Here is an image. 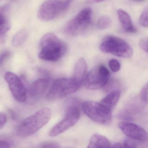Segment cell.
<instances>
[{
	"label": "cell",
	"instance_id": "cell-31",
	"mask_svg": "<svg viewBox=\"0 0 148 148\" xmlns=\"http://www.w3.org/2000/svg\"><path fill=\"white\" fill-rule=\"evenodd\" d=\"M111 147H113V148H123V145L119 143H115L113 145H111Z\"/></svg>",
	"mask_w": 148,
	"mask_h": 148
},
{
	"label": "cell",
	"instance_id": "cell-15",
	"mask_svg": "<svg viewBox=\"0 0 148 148\" xmlns=\"http://www.w3.org/2000/svg\"><path fill=\"white\" fill-rule=\"evenodd\" d=\"M111 146L110 142L106 137L99 134H95L91 137L87 147L89 148H109L111 147Z\"/></svg>",
	"mask_w": 148,
	"mask_h": 148
},
{
	"label": "cell",
	"instance_id": "cell-25",
	"mask_svg": "<svg viewBox=\"0 0 148 148\" xmlns=\"http://www.w3.org/2000/svg\"><path fill=\"white\" fill-rule=\"evenodd\" d=\"M131 138L125 139L123 143V147H129V148H137V145L134 141H132Z\"/></svg>",
	"mask_w": 148,
	"mask_h": 148
},
{
	"label": "cell",
	"instance_id": "cell-9",
	"mask_svg": "<svg viewBox=\"0 0 148 148\" xmlns=\"http://www.w3.org/2000/svg\"><path fill=\"white\" fill-rule=\"evenodd\" d=\"M66 10L64 0H47L40 7L38 16L43 21H50Z\"/></svg>",
	"mask_w": 148,
	"mask_h": 148
},
{
	"label": "cell",
	"instance_id": "cell-2",
	"mask_svg": "<svg viewBox=\"0 0 148 148\" xmlns=\"http://www.w3.org/2000/svg\"><path fill=\"white\" fill-rule=\"evenodd\" d=\"M40 58L48 61H57L64 54L65 47L60 39L52 33L44 35L40 42Z\"/></svg>",
	"mask_w": 148,
	"mask_h": 148
},
{
	"label": "cell",
	"instance_id": "cell-8",
	"mask_svg": "<svg viewBox=\"0 0 148 148\" xmlns=\"http://www.w3.org/2000/svg\"><path fill=\"white\" fill-rule=\"evenodd\" d=\"M110 73L103 65L100 64L93 67L87 73L84 84L90 90L100 89L105 86L110 79Z\"/></svg>",
	"mask_w": 148,
	"mask_h": 148
},
{
	"label": "cell",
	"instance_id": "cell-30",
	"mask_svg": "<svg viewBox=\"0 0 148 148\" xmlns=\"http://www.w3.org/2000/svg\"><path fill=\"white\" fill-rule=\"evenodd\" d=\"M73 1V0H64V4L66 10L70 5L71 3Z\"/></svg>",
	"mask_w": 148,
	"mask_h": 148
},
{
	"label": "cell",
	"instance_id": "cell-27",
	"mask_svg": "<svg viewBox=\"0 0 148 148\" xmlns=\"http://www.w3.org/2000/svg\"><path fill=\"white\" fill-rule=\"evenodd\" d=\"M10 55V52L8 51H5L1 53V57H0V65H1V66L2 65L3 63L8 58Z\"/></svg>",
	"mask_w": 148,
	"mask_h": 148
},
{
	"label": "cell",
	"instance_id": "cell-4",
	"mask_svg": "<svg viewBox=\"0 0 148 148\" xmlns=\"http://www.w3.org/2000/svg\"><path fill=\"white\" fill-rule=\"evenodd\" d=\"M80 118V111L77 100L72 99L68 104L66 114L63 119L56 124L51 129L48 135L54 137L74 126L78 122Z\"/></svg>",
	"mask_w": 148,
	"mask_h": 148
},
{
	"label": "cell",
	"instance_id": "cell-24",
	"mask_svg": "<svg viewBox=\"0 0 148 148\" xmlns=\"http://www.w3.org/2000/svg\"><path fill=\"white\" fill-rule=\"evenodd\" d=\"M12 145V142L8 139L1 138L0 140V148H10Z\"/></svg>",
	"mask_w": 148,
	"mask_h": 148
},
{
	"label": "cell",
	"instance_id": "cell-20",
	"mask_svg": "<svg viewBox=\"0 0 148 148\" xmlns=\"http://www.w3.org/2000/svg\"><path fill=\"white\" fill-rule=\"evenodd\" d=\"M139 24L142 26L148 28V7L143 11L139 19Z\"/></svg>",
	"mask_w": 148,
	"mask_h": 148
},
{
	"label": "cell",
	"instance_id": "cell-1",
	"mask_svg": "<svg viewBox=\"0 0 148 148\" xmlns=\"http://www.w3.org/2000/svg\"><path fill=\"white\" fill-rule=\"evenodd\" d=\"M51 116L50 109L47 107L41 108L20 123L16 129L17 134L21 138L33 135L49 122Z\"/></svg>",
	"mask_w": 148,
	"mask_h": 148
},
{
	"label": "cell",
	"instance_id": "cell-22",
	"mask_svg": "<svg viewBox=\"0 0 148 148\" xmlns=\"http://www.w3.org/2000/svg\"><path fill=\"white\" fill-rule=\"evenodd\" d=\"M140 97L143 102H148V83L144 86L141 91Z\"/></svg>",
	"mask_w": 148,
	"mask_h": 148
},
{
	"label": "cell",
	"instance_id": "cell-11",
	"mask_svg": "<svg viewBox=\"0 0 148 148\" xmlns=\"http://www.w3.org/2000/svg\"><path fill=\"white\" fill-rule=\"evenodd\" d=\"M119 129L129 138L139 141H148V133L143 128L133 123L122 122Z\"/></svg>",
	"mask_w": 148,
	"mask_h": 148
},
{
	"label": "cell",
	"instance_id": "cell-18",
	"mask_svg": "<svg viewBox=\"0 0 148 148\" xmlns=\"http://www.w3.org/2000/svg\"><path fill=\"white\" fill-rule=\"evenodd\" d=\"M10 24L8 19L4 14L1 13L0 16V35L1 40L5 37L10 29Z\"/></svg>",
	"mask_w": 148,
	"mask_h": 148
},
{
	"label": "cell",
	"instance_id": "cell-16",
	"mask_svg": "<svg viewBox=\"0 0 148 148\" xmlns=\"http://www.w3.org/2000/svg\"><path fill=\"white\" fill-rule=\"evenodd\" d=\"M120 97V92L119 90H115L110 92L100 101L103 105L110 110L117 103Z\"/></svg>",
	"mask_w": 148,
	"mask_h": 148
},
{
	"label": "cell",
	"instance_id": "cell-19",
	"mask_svg": "<svg viewBox=\"0 0 148 148\" xmlns=\"http://www.w3.org/2000/svg\"><path fill=\"white\" fill-rule=\"evenodd\" d=\"M112 25V20L107 16H102L98 21L97 27L100 30H105L109 28Z\"/></svg>",
	"mask_w": 148,
	"mask_h": 148
},
{
	"label": "cell",
	"instance_id": "cell-6",
	"mask_svg": "<svg viewBox=\"0 0 148 148\" xmlns=\"http://www.w3.org/2000/svg\"><path fill=\"white\" fill-rule=\"evenodd\" d=\"M83 110L92 121L101 124H109L112 120V110L101 103L92 101H85L82 104Z\"/></svg>",
	"mask_w": 148,
	"mask_h": 148
},
{
	"label": "cell",
	"instance_id": "cell-5",
	"mask_svg": "<svg viewBox=\"0 0 148 148\" xmlns=\"http://www.w3.org/2000/svg\"><path fill=\"white\" fill-rule=\"evenodd\" d=\"M99 50L105 53L125 58H130L133 55V50L129 44L122 39L113 36L106 37L100 45Z\"/></svg>",
	"mask_w": 148,
	"mask_h": 148
},
{
	"label": "cell",
	"instance_id": "cell-29",
	"mask_svg": "<svg viewBox=\"0 0 148 148\" xmlns=\"http://www.w3.org/2000/svg\"><path fill=\"white\" fill-rule=\"evenodd\" d=\"M104 1L105 0H86V2L90 4H96V3L102 2Z\"/></svg>",
	"mask_w": 148,
	"mask_h": 148
},
{
	"label": "cell",
	"instance_id": "cell-28",
	"mask_svg": "<svg viewBox=\"0 0 148 148\" xmlns=\"http://www.w3.org/2000/svg\"><path fill=\"white\" fill-rule=\"evenodd\" d=\"M0 128L2 129L5 124L7 122L6 115L3 112H1L0 113Z\"/></svg>",
	"mask_w": 148,
	"mask_h": 148
},
{
	"label": "cell",
	"instance_id": "cell-13",
	"mask_svg": "<svg viewBox=\"0 0 148 148\" xmlns=\"http://www.w3.org/2000/svg\"><path fill=\"white\" fill-rule=\"evenodd\" d=\"M87 64L83 58H79L74 66L73 77L82 85L87 75Z\"/></svg>",
	"mask_w": 148,
	"mask_h": 148
},
{
	"label": "cell",
	"instance_id": "cell-10",
	"mask_svg": "<svg viewBox=\"0 0 148 148\" xmlns=\"http://www.w3.org/2000/svg\"><path fill=\"white\" fill-rule=\"evenodd\" d=\"M5 78L14 98L19 103L25 102L27 91L19 78L14 73L8 72L5 74Z\"/></svg>",
	"mask_w": 148,
	"mask_h": 148
},
{
	"label": "cell",
	"instance_id": "cell-21",
	"mask_svg": "<svg viewBox=\"0 0 148 148\" xmlns=\"http://www.w3.org/2000/svg\"><path fill=\"white\" fill-rule=\"evenodd\" d=\"M110 69L113 72H117L120 69L121 66L120 63L116 59H111L109 62Z\"/></svg>",
	"mask_w": 148,
	"mask_h": 148
},
{
	"label": "cell",
	"instance_id": "cell-14",
	"mask_svg": "<svg viewBox=\"0 0 148 148\" xmlns=\"http://www.w3.org/2000/svg\"><path fill=\"white\" fill-rule=\"evenodd\" d=\"M117 13L124 30L126 32L130 33L136 32V29L133 25L131 18L127 13L122 9H119L117 11Z\"/></svg>",
	"mask_w": 148,
	"mask_h": 148
},
{
	"label": "cell",
	"instance_id": "cell-32",
	"mask_svg": "<svg viewBox=\"0 0 148 148\" xmlns=\"http://www.w3.org/2000/svg\"><path fill=\"white\" fill-rule=\"evenodd\" d=\"M136 1H142V0H136Z\"/></svg>",
	"mask_w": 148,
	"mask_h": 148
},
{
	"label": "cell",
	"instance_id": "cell-23",
	"mask_svg": "<svg viewBox=\"0 0 148 148\" xmlns=\"http://www.w3.org/2000/svg\"><path fill=\"white\" fill-rule=\"evenodd\" d=\"M40 148H60V145L58 143L54 142H43L39 145Z\"/></svg>",
	"mask_w": 148,
	"mask_h": 148
},
{
	"label": "cell",
	"instance_id": "cell-3",
	"mask_svg": "<svg viewBox=\"0 0 148 148\" xmlns=\"http://www.w3.org/2000/svg\"><path fill=\"white\" fill-rule=\"evenodd\" d=\"M81 86L73 77L58 79L51 86L46 99L48 100L61 99L76 92Z\"/></svg>",
	"mask_w": 148,
	"mask_h": 148
},
{
	"label": "cell",
	"instance_id": "cell-7",
	"mask_svg": "<svg viewBox=\"0 0 148 148\" xmlns=\"http://www.w3.org/2000/svg\"><path fill=\"white\" fill-rule=\"evenodd\" d=\"M92 11L86 8L80 11L66 25L64 32L70 36H77L83 34L89 27L92 19Z\"/></svg>",
	"mask_w": 148,
	"mask_h": 148
},
{
	"label": "cell",
	"instance_id": "cell-17",
	"mask_svg": "<svg viewBox=\"0 0 148 148\" xmlns=\"http://www.w3.org/2000/svg\"><path fill=\"white\" fill-rule=\"evenodd\" d=\"M28 37V33L25 30L22 29L19 31L14 36L12 40L13 46H21L25 43Z\"/></svg>",
	"mask_w": 148,
	"mask_h": 148
},
{
	"label": "cell",
	"instance_id": "cell-26",
	"mask_svg": "<svg viewBox=\"0 0 148 148\" xmlns=\"http://www.w3.org/2000/svg\"><path fill=\"white\" fill-rule=\"evenodd\" d=\"M140 47L148 53V38L143 39L139 42Z\"/></svg>",
	"mask_w": 148,
	"mask_h": 148
},
{
	"label": "cell",
	"instance_id": "cell-12",
	"mask_svg": "<svg viewBox=\"0 0 148 148\" xmlns=\"http://www.w3.org/2000/svg\"><path fill=\"white\" fill-rule=\"evenodd\" d=\"M49 80L46 78H39L33 82L28 90L30 98L34 100L41 98L48 89Z\"/></svg>",
	"mask_w": 148,
	"mask_h": 148
}]
</instances>
